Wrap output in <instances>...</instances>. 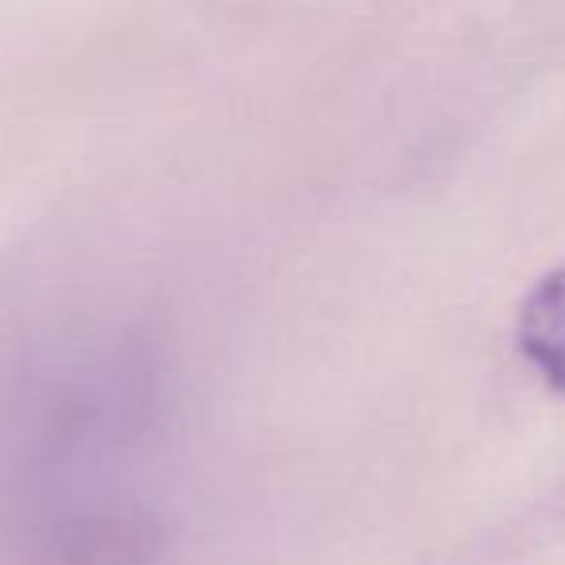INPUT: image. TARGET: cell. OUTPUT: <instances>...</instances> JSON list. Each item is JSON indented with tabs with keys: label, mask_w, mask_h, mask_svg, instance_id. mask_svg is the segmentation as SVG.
Returning <instances> with one entry per match:
<instances>
[{
	"label": "cell",
	"mask_w": 565,
	"mask_h": 565,
	"mask_svg": "<svg viewBox=\"0 0 565 565\" xmlns=\"http://www.w3.org/2000/svg\"><path fill=\"white\" fill-rule=\"evenodd\" d=\"M515 345L546 387L565 395V264L546 271L519 302Z\"/></svg>",
	"instance_id": "1"
}]
</instances>
